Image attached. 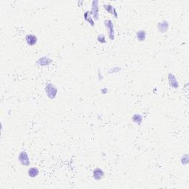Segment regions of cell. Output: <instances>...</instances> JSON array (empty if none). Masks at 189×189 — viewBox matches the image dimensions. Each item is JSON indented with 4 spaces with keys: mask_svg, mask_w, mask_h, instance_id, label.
<instances>
[{
    "mask_svg": "<svg viewBox=\"0 0 189 189\" xmlns=\"http://www.w3.org/2000/svg\"><path fill=\"white\" fill-rule=\"evenodd\" d=\"M45 91L47 96L50 99H54L57 95V88L52 84H48L46 86Z\"/></svg>",
    "mask_w": 189,
    "mask_h": 189,
    "instance_id": "obj_1",
    "label": "cell"
},
{
    "mask_svg": "<svg viewBox=\"0 0 189 189\" xmlns=\"http://www.w3.org/2000/svg\"><path fill=\"white\" fill-rule=\"evenodd\" d=\"M104 24L108 30V33H109V37L111 40H114L115 39V31H114V26H113V23L111 20L107 19V20L104 21Z\"/></svg>",
    "mask_w": 189,
    "mask_h": 189,
    "instance_id": "obj_2",
    "label": "cell"
},
{
    "mask_svg": "<svg viewBox=\"0 0 189 189\" xmlns=\"http://www.w3.org/2000/svg\"><path fill=\"white\" fill-rule=\"evenodd\" d=\"M169 81L171 87H174V88H178V87H179L178 81H177L175 76L173 74H169Z\"/></svg>",
    "mask_w": 189,
    "mask_h": 189,
    "instance_id": "obj_8",
    "label": "cell"
},
{
    "mask_svg": "<svg viewBox=\"0 0 189 189\" xmlns=\"http://www.w3.org/2000/svg\"><path fill=\"white\" fill-rule=\"evenodd\" d=\"M25 39H26V42H27V44H29V45L30 46H33V45H35V44L37 43V37L35 36V35H33V34H27V35H26V38H25Z\"/></svg>",
    "mask_w": 189,
    "mask_h": 189,
    "instance_id": "obj_4",
    "label": "cell"
},
{
    "mask_svg": "<svg viewBox=\"0 0 189 189\" xmlns=\"http://www.w3.org/2000/svg\"><path fill=\"white\" fill-rule=\"evenodd\" d=\"M98 40L99 42H101V43H105V35H104V34L99 35L98 37Z\"/></svg>",
    "mask_w": 189,
    "mask_h": 189,
    "instance_id": "obj_15",
    "label": "cell"
},
{
    "mask_svg": "<svg viewBox=\"0 0 189 189\" xmlns=\"http://www.w3.org/2000/svg\"><path fill=\"white\" fill-rule=\"evenodd\" d=\"M104 173L102 169H99V168H97L93 171V177L94 179H96V180H100L104 177Z\"/></svg>",
    "mask_w": 189,
    "mask_h": 189,
    "instance_id": "obj_6",
    "label": "cell"
},
{
    "mask_svg": "<svg viewBox=\"0 0 189 189\" xmlns=\"http://www.w3.org/2000/svg\"><path fill=\"white\" fill-rule=\"evenodd\" d=\"M39 169L35 167L30 168V169L28 170V175L30 176V177L32 178H34L35 177H37L38 174H39Z\"/></svg>",
    "mask_w": 189,
    "mask_h": 189,
    "instance_id": "obj_9",
    "label": "cell"
},
{
    "mask_svg": "<svg viewBox=\"0 0 189 189\" xmlns=\"http://www.w3.org/2000/svg\"><path fill=\"white\" fill-rule=\"evenodd\" d=\"M169 22H166V21H163V22H160V23L157 25L158 30H159L160 32L161 33L167 32L168 29H169Z\"/></svg>",
    "mask_w": 189,
    "mask_h": 189,
    "instance_id": "obj_7",
    "label": "cell"
},
{
    "mask_svg": "<svg viewBox=\"0 0 189 189\" xmlns=\"http://www.w3.org/2000/svg\"><path fill=\"white\" fill-rule=\"evenodd\" d=\"M18 160L21 162V164L25 166H30V160H29L28 155L27 152L22 151L18 155Z\"/></svg>",
    "mask_w": 189,
    "mask_h": 189,
    "instance_id": "obj_3",
    "label": "cell"
},
{
    "mask_svg": "<svg viewBox=\"0 0 189 189\" xmlns=\"http://www.w3.org/2000/svg\"><path fill=\"white\" fill-rule=\"evenodd\" d=\"M50 62H51V60H50L49 58L43 57L41 58V59L38 61V64H40L41 66H47L50 64Z\"/></svg>",
    "mask_w": 189,
    "mask_h": 189,
    "instance_id": "obj_10",
    "label": "cell"
},
{
    "mask_svg": "<svg viewBox=\"0 0 189 189\" xmlns=\"http://www.w3.org/2000/svg\"><path fill=\"white\" fill-rule=\"evenodd\" d=\"M92 14L93 15L94 18L97 20L98 18V1H93L92 2Z\"/></svg>",
    "mask_w": 189,
    "mask_h": 189,
    "instance_id": "obj_5",
    "label": "cell"
},
{
    "mask_svg": "<svg viewBox=\"0 0 189 189\" xmlns=\"http://www.w3.org/2000/svg\"><path fill=\"white\" fill-rule=\"evenodd\" d=\"M146 33L144 30H140L137 33V38L140 42H143L146 39Z\"/></svg>",
    "mask_w": 189,
    "mask_h": 189,
    "instance_id": "obj_11",
    "label": "cell"
},
{
    "mask_svg": "<svg viewBox=\"0 0 189 189\" xmlns=\"http://www.w3.org/2000/svg\"><path fill=\"white\" fill-rule=\"evenodd\" d=\"M132 120H133V121H134V123H137L138 125H141V122H142L143 121V118L140 115L137 114V115H134L132 117Z\"/></svg>",
    "mask_w": 189,
    "mask_h": 189,
    "instance_id": "obj_13",
    "label": "cell"
},
{
    "mask_svg": "<svg viewBox=\"0 0 189 189\" xmlns=\"http://www.w3.org/2000/svg\"><path fill=\"white\" fill-rule=\"evenodd\" d=\"M104 8H105L106 10L109 12V14H113V10H114V8L112 7V5H104Z\"/></svg>",
    "mask_w": 189,
    "mask_h": 189,
    "instance_id": "obj_14",
    "label": "cell"
},
{
    "mask_svg": "<svg viewBox=\"0 0 189 189\" xmlns=\"http://www.w3.org/2000/svg\"><path fill=\"white\" fill-rule=\"evenodd\" d=\"M91 14H92V12L91 11L90 12H89V11L86 12L85 14H84V18H85V20L89 22V23L92 26H94L93 19H92V18L90 17Z\"/></svg>",
    "mask_w": 189,
    "mask_h": 189,
    "instance_id": "obj_12",
    "label": "cell"
}]
</instances>
